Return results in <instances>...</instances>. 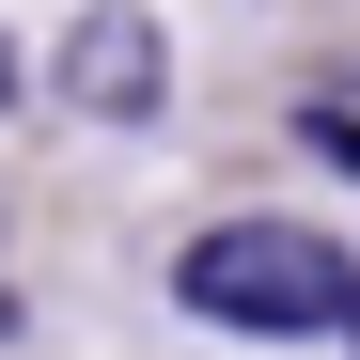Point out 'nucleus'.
<instances>
[{"instance_id": "3", "label": "nucleus", "mask_w": 360, "mask_h": 360, "mask_svg": "<svg viewBox=\"0 0 360 360\" xmlns=\"http://www.w3.org/2000/svg\"><path fill=\"white\" fill-rule=\"evenodd\" d=\"M0 94H16V63H0Z\"/></svg>"}, {"instance_id": "1", "label": "nucleus", "mask_w": 360, "mask_h": 360, "mask_svg": "<svg viewBox=\"0 0 360 360\" xmlns=\"http://www.w3.org/2000/svg\"><path fill=\"white\" fill-rule=\"evenodd\" d=\"M172 297H188L204 329H235V345H314V329L360 314V266L314 219H219V235L172 251Z\"/></svg>"}, {"instance_id": "4", "label": "nucleus", "mask_w": 360, "mask_h": 360, "mask_svg": "<svg viewBox=\"0 0 360 360\" xmlns=\"http://www.w3.org/2000/svg\"><path fill=\"white\" fill-rule=\"evenodd\" d=\"M345 329H360V314H345Z\"/></svg>"}, {"instance_id": "2", "label": "nucleus", "mask_w": 360, "mask_h": 360, "mask_svg": "<svg viewBox=\"0 0 360 360\" xmlns=\"http://www.w3.org/2000/svg\"><path fill=\"white\" fill-rule=\"evenodd\" d=\"M47 79H63V110H94V126H157L172 110V32L141 16V0H94Z\"/></svg>"}]
</instances>
